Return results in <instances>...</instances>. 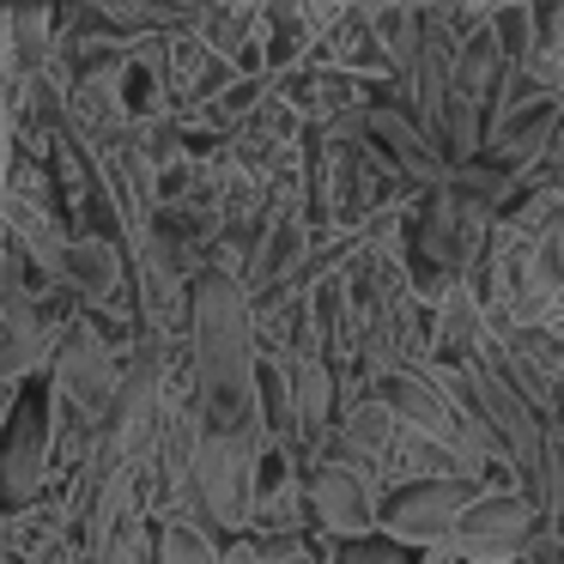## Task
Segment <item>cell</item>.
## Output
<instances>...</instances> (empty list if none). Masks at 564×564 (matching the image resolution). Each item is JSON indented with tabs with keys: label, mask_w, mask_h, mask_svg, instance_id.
<instances>
[{
	"label": "cell",
	"mask_w": 564,
	"mask_h": 564,
	"mask_svg": "<svg viewBox=\"0 0 564 564\" xmlns=\"http://www.w3.org/2000/svg\"><path fill=\"white\" fill-rule=\"evenodd\" d=\"M486 486L474 479H425V486H401L394 498H382V522L377 540H389L406 558H425V552H449L455 522L467 516V503Z\"/></svg>",
	"instance_id": "cell-4"
},
{
	"label": "cell",
	"mask_w": 564,
	"mask_h": 564,
	"mask_svg": "<svg viewBox=\"0 0 564 564\" xmlns=\"http://www.w3.org/2000/svg\"><path fill=\"white\" fill-rule=\"evenodd\" d=\"M328 564H413V558L394 552L389 540H352V546H334Z\"/></svg>",
	"instance_id": "cell-12"
},
{
	"label": "cell",
	"mask_w": 564,
	"mask_h": 564,
	"mask_svg": "<svg viewBox=\"0 0 564 564\" xmlns=\"http://www.w3.org/2000/svg\"><path fill=\"white\" fill-rule=\"evenodd\" d=\"M546 528L534 498L522 491H479L467 503V516L455 522V564H522V552L534 546V534Z\"/></svg>",
	"instance_id": "cell-6"
},
{
	"label": "cell",
	"mask_w": 564,
	"mask_h": 564,
	"mask_svg": "<svg viewBox=\"0 0 564 564\" xmlns=\"http://www.w3.org/2000/svg\"><path fill=\"white\" fill-rule=\"evenodd\" d=\"M522 564H564V540L552 534V528H540V534H534V546L522 552Z\"/></svg>",
	"instance_id": "cell-13"
},
{
	"label": "cell",
	"mask_w": 564,
	"mask_h": 564,
	"mask_svg": "<svg viewBox=\"0 0 564 564\" xmlns=\"http://www.w3.org/2000/svg\"><path fill=\"white\" fill-rule=\"evenodd\" d=\"M292 389V425H297V455H310L322 437L334 431V406H340V377L322 352H292V358H273Z\"/></svg>",
	"instance_id": "cell-10"
},
{
	"label": "cell",
	"mask_w": 564,
	"mask_h": 564,
	"mask_svg": "<svg viewBox=\"0 0 564 564\" xmlns=\"http://www.w3.org/2000/svg\"><path fill=\"white\" fill-rule=\"evenodd\" d=\"M261 479H268V443H261V431L200 425L183 522L207 528L213 540L219 534L243 540L249 522H256V503H261Z\"/></svg>",
	"instance_id": "cell-1"
},
{
	"label": "cell",
	"mask_w": 564,
	"mask_h": 564,
	"mask_svg": "<svg viewBox=\"0 0 564 564\" xmlns=\"http://www.w3.org/2000/svg\"><path fill=\"white\" fill-rule=\"evenodd\" d=\"M219 540L195 522H164L152 540V564H219Z\"/></svg>",
	"instance_id": "cell-11"
},
{
	"label": "cell",
	"mask_w": 564,
	"mask_h": 564,
	"mask_svg": "<svg viewBox=\"0 0 564 564\" xmlns=\"http://www.w3.org/2000/svg\"><path fill=\"white\" fill-rule=\"evenodd\" d=\"M304 516L322 540L334 546H352V540H377V522H382V486L370 474L346 462H316L304 467Z\"/></svg>",
	"instance_id": "cell-5"
},
{
	"label": "cell",
	"mask_w": 564,
	"mask_h": 564,
	"mask_svg": "<svg viewBox=\"0 0 564 564\" xmlns=\"http://www.w3.org/2000/svg\"><path fill=\"white\" fill-rule=\"evenodd\" d=\"M358 140H365V152L382 164L389 183H413V188H425V195L449 183L443 152L419 134V122L394 98H365V110H358Z\"/></svg>",
	"instance_id": "cell-7"
},
{
	"label": "cell",
	"mask_w": 564,
	"mask_h": 564,
	"mask_svg": "<svg viewBox=\"0 0 564 564\" xmlns=\"http://www.w3.org/2000/svg\"><path fill=\"white\" fill-rule=\"evenodd\" d=\"M122 382H128V365L116 358V346H104L98 334H91V322L79 316L74 328L62 334L55 358H50V389H55V401H62L67 413L79 419V425L98 431L104 419L116 413V401H122Z\"/></svg>",
	"instance_id": "cell-3"
},
{
	"label": "cell",
	"mask_w": 564,
	"mask_h": 564,
	"mask_svg": "<svg viewBox=\"0 0 564 564\" xmlns=\"http://www.w3.org/2000/svg\"><path fill=\"white\" fill-rule=\"evenodd\" d=\"M55 285H67L86 316H128L134 310V297H128V249L116 237H98V231L67 237Z\"/></svg>",
	"instance_id": "cell-8"
},
{
	"label": "cell",
	"mask_w": 564,
	"mask_h": 564,
	"mask_svg": "<svg viewBox=\"0 0 564 564\" xmlns=\"http://www.w3.org/2000/svg\"><path fill=\"white\" fill-rule=\"evenodd\" d=\"M55 486V389L19 382L0 394V516H25Z\"/></svg>",
	"instance_id": "cell-2"
},
{
	"label": "cell",
	"mask_w": 564,
	"mask_h": 564,
	"mask_svg": "<svg viewBox=\"0 0 564 564\" xmlns=\"http://www.w3.org/2000/svg\"><path fill=\"white\" fill-rule=\"evenodd\" d=\"M406 443V431L389 419V406H377V401H352L340 413V425L328 431V462H346V467H358V474H370L382 486L389 479V467H394V449Z\"/></svg>",
	"instance_id": "cell-9"
}]
</instances>
